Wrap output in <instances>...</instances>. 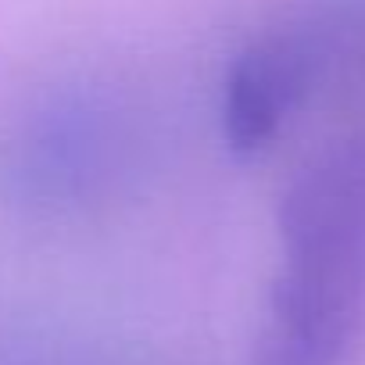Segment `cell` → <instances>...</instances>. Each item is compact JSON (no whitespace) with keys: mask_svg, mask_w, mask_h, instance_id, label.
Instances as JSON below:
<instances>
[{"mask_svg":"<svg viewBox=\"0 0 365 365\" xmlns=\"http://www.w3.org/2000/svg\"><path fill=\"white\" fill-rule=\"evenodd\" d=\"M279 240L255 365H347L365 326V118L290 179Z\"/></svg>","mask_w":365,"mask_h":365,"instance_id":"cell-1","label":"cell"},{"mask_svg":"<svg viewBox=\"0 0 365 365\" xmlns=\"http://www.w3.org/2000/svg\"><path fill=\"white\" fill-rule=\"evenodd\" d=\"M140 118L101 79H58L0 129V201L29 219H76L108 205L136 168Z\"/></svg>","mask_w":365,"mask_h":365,"instance_id":"cell-2","label":"cell"},{"mask_svg":"<svg viewBox=\"0 0 365 365\" xmlns=\"http://www.w3.org/2000/svg\"><path fill=\"white\" fill-rule=\"evenodd\" d=\"M0 365H33V361H26L19 354H0Z\"/></svg>","mask_w":365,"mask_h":365,"instance_id":"cell-4","label":"cell"},{"mask_svg":"<svg viewBox=\"0 0 365 365\" xmlns=\"http://www.w3.org/2000/svg\"><path fill=\"white\" fill-rule=\"evenodd\" d=\"M365 54V8L319 4L258 33L222 83V136L240 154L265 150L347 65Z\"/></svg>","mask_w":365,"mask_h":365,"instance_id":"cell-3","label":"cell"}]
</instances>
